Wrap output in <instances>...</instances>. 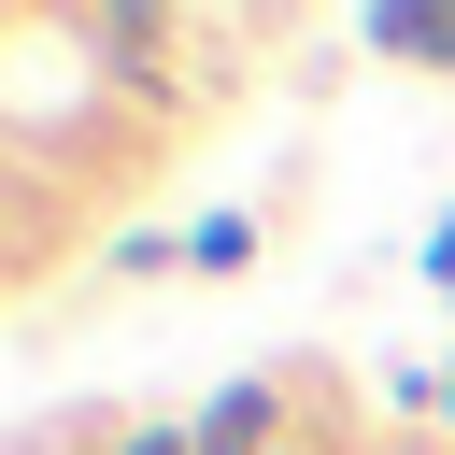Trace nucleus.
I'll use <instances>...</instances> for the list:
<instances>
[{"instance_id":"obj_1","label":"nucleus","mask_w":455,"mask_h":455,"mask_svg":"<svg viewBox=\"0 0 455 455\" xmlns=\"http://www.w3.org/2000/svg\"><path fill=\"white\" fill-rule=\"evenodd\" d=\"M256 441H270V384H228L199 412V455H256Z\"/></svg>"},{"instance_id":"obj_2","label":"nucleus","mask_w":455,"mask_h":455,"mask_svg":"<svg viewBox=\"0 0 455 455\" xmlns=\"http://www.w3.org/2000/svg\"><path fill=\"white\" fill-rule=\"evenodd\" d=\"M384 43L398 57H455V14H384Z\"/></svg>"}]
</instances>
